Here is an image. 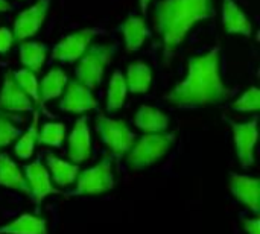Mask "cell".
I'll return each mask as SVG.
<instances>
[{"instance_id":"obj_1","label":"cell","mask_w":260,"mask_h":234,"mask_svg":"<svg viewBox=\"0 0 260 234\" xmlns=\"http://www.w3.org/2000/svg\"><path fill=\"white\" fill-rule=\"evenodd\" d=\"M232 90L221 78V49L192 56L187 75L166 96V101L178 108H200L224 102Z\"/></svg>"},{"instance_id":"obj_2","label":"cell","mask_w":260,"mask_h":234,"mask_svg":"<svg viewBox=\"0 0 260 234\" xmlns=\"http://www.w3.org/2000/svg\"><path fill=\"white\" fill-rule=\"evenodd\" d=\"M213 15V0H160L154 12V27L163 44L165 62L171 61L172 53L198 21Z\"/></svg>"},{"instance_id":"obj_3","label":"cell","mask_w":260,"mask_h":234,"mask_svg":"<svg viewBox=\"0 0 260 234\" xmlns=\"http://www.w3.org/2000/svg\"><path fill=\"white\" fill-rule=\"evenodd\" d=\"M117 50L116 44H90L79 58L76 67V81L94 90L104 79L105 70Z\"/></svg>"},{"instance_id":"obj_4","label":"cell","mask_w":260,"mask_h":234,"mask_svg":"<svg viewBox=\"0 0 260 234\" xmlns=\"http://www.w3.org/2000/svg\"><path fill=\"white\" fill-rule=\"evenodd\" d=\"M175 142L172 132H154L143 136L128 151V164L134 169H142L157 163Z\"/></svg>"},{"instance_id":"obj_5","label":"cell","mask_w":260,"mask_h":234,"mask_svg":"<svg viewBox=\"0 0 260 234\" xmlns=\"http://www.w3.org/2000/svg\"><path fill=\"white\" fill-rule=\"evenodd\" d=\"M96 129L102 137L104 143L117 157L126 154L136 142V134L128 128L123 120H116L99 114L96 117Z\"/></svg>"},{"instance_id":"obj_6","label":"cell","mask_w":260,"mask_h":234,"mask_svg":"<svg viewBox=\"0 0 260 234\" xmlns=\"http://www.w3.org/2000/svg\"><path fill=\"white\" fill-rule=\"evenodd\" d=\"M76 189L69 195L81 196V195H99L108 192L114 187V178L111 171V158L105 157L96 166L78 174Z\"/></svg>"},{"instance_id":"obj_7","label":"cell","mask_w":260,"mask_h":234,"mask_svg":"<svg viewBox=\"0 0 260 234\" xmlns=\"http://www.w3.org/2000/svg\"><path fill=\"white\" fill-rule=\"evenodd\" d=\"M98 29H81L73 32L56 43L52 52V59L61 62H75L88 49L90 43L96 37Z\"/></svg>"},{"instance_id":"obj_8","label":"cell","mask_w":260,"mask_h":234,"mask_svg":"<svg viewBox=\"0 0 260 234\" xmlns=\"http://www.w3.org/2000/svg\"><path fill=\"white\" fill-rule=\"evenodd\" d=\"M49 6H50V0H37L32 6L21 11L14 21V29H12L14 40L24 41L34 37L43 26Z\"/></svg>"},{"instance_id":"obj_9","label":"cell","mask_w":260,"mask_h":234,"mask_svg":"<svg viewBox=\"0 0 260 234\" xmlns=\"http://www.w3.org/2000/svg\"><path fill=\"white\" fill-rule=\"evenodd\" d=\"M235 137L236 154L244 168L254 164V148L257 143V117H253L248 122L236 123L230 122Z\"/></svg>"},{"instance_id":"obj_10","label":"cell","mask_w":260,"mask_h":234,"mask_svg":"<svg viewBox=\"0 0 260 234\" xmlns=\"http://www.w3.org/2000/svg\"><path fill=\"white\" fill-rule=\"evenodd\" d=\"M24 178H26V183H27L29 190H30L29 196L32 198V201L37 206H40L46 196L53 195V193H59V190L55 189L52 181H50L49 171L40 163V160H37V161H34L24 168Z\"/></svg>"},{"instance_id":"obj_11","label":"cell","mask_w":260,"mask_h":234,"mask_svg":"<svg viewBox=\"0 0 260 234\" xmlns=\"http://www.w3.org/2000/svg\"><path fill=\"white\" fill-rule=\"evenodd\" d=\"M98 107V101L91 90L81 84L79 81H72L67 85L64 97L59 102V108L66 113L82 114L85 111L94 110Z\"/></svg>"},{"instance_id":"obj_12","label":"cell","mask_w":260,"mask_h":234,"mask_svg":"<svg viewBox=\"0 0 260 234\" xmlns=\"http://www.w3.org/2000/svg\"><path fill=\"white\" fill-rule=\"evenodd\" d=\"M91 154V139H90V128L88 119L81 116L69 136V158L78 164L90 158Z\"/></svg>"},{"instance_id":"obj_13","label":"cell","mask_w":260,"mask_h":234,"mask_svg":"<svg viewBox=\"0 0 260 234\" xmlns=\"http://www.w3.org/2000/svg\"><path fill=\"white\" fill-rule=\"evenodd\" d=\"M230 190L233 196L253 213H260V181L257 178L232 174Z\"/></svg>"},{"instance_id":"obj_14","label":"cell","mask_w":260,"mask_h":234,"mask_svg":"<svg viewBox=\"0 0 260 234\" xmlns=\"http://www.w3.org/2000/svg\"><path fill=\"white\" fill-rule=\"evenodd\" d=\"M0 108L12 113H24L32 110L30 97L15 84L12 72H6L0 90Z\"/></svg>"},{"instance_id":"obj_15","label":"cell","mask_w":260,"mask_h":234,"mask_svg":"<svg viewBox=\"0 0 260 234\" xmlns=\"http://www.w3.org/2000/svg\"><path fill=\"white\" fill-rule=\"evenodd\" d=\"M222 24L229 34L250 37L253 34V24L247 14L239 8L235 0H224L222 3Z\"/></svg>"},{"instance_id":"obj_16","label":"cell","mask_w":260,"mask_h":234,"mask_svg":"<svg viewBox=\"0 0 260 234\" xmlns=\"http://www.w3.org/2000/svg\"><path fill=\"white\" fill-rule=\"evenodd\" d=\"M134 123L139 129H142L148 134L165 132L169 126V117L163 111H160L154 107L143 105L136 113Z\"/></svg>"},{"instance_id":"obj_17","label":"cell","mask_w":260,"mask_h":234,"mask_svg":"<svg viewBox=\"0 0 260 234\" xmlns=\"http://www.w3.org/2000/svg\"><path fill=\"white\" fill-rule=\"evenodd\" d=\"M122 35H123V41H125V47L128 52H134L139 50L146 37H148V26L143 17H137V15H131L128 17L122 27Z\"/></svg>"},{"instance_id":"obj_18","label":"cell","mask_w":260,"mask_h":234,"mask_svg":"<svg viewBox=\"0 0 260 234\" xmlns=\"http://www.w3.org/2000/svg\"><path fill=\"white\" fill-rule=\"evenodd\" d=\"M0 186L30 195L24 175L6 154H0Z\"/></svg>"},{"instance_id":"obj_19","label":"cell","mask_w":260,"mask_h":234,"mask_svg":"<svg viewBox=\"0 0 260 234\" xmlns=\"http://www.w3.org/2000/svg\"><path fill=\"white\" fill-rule=\"evenodd\" d=\"M126 88L134 94H143L152 84V70L143 61H134L126 70Z\"/></svg>"},{"instance_id":"obj_20","label":"cell","mask_w":260,"mask_h":234,"mask_svg":"<svg viewBox=\"0 0 260 234\" xmlns=\"http://www.w3.org/2000/svg\"><path fill=\"white\" fill-rule=\"evenodd\" d=\"M47 56V46L38 41H21L20 44V62L24 69L35 75L41 72Z\"/></svg>"},{"instance_id":"obj_21","label":"cell","mask_w":260,"mask_h":234,"mask_svg":"<svg viewBox=\"0 0 260 234\" xmlns=\"http://www.w3.org/2000/svg\"><path fill=\"white\" fill-rule=\"evenodd\" d=\"M0 234H47L44 219L23 213L12 222L0 225Z\"/></svg>"},{"instance_id":"obj_22","label":"cell","mask_w":260,"mask_h":234,"mask_svg":"<svg viewBox=\"0 0 260 234\" xmlns=\"http://www.w3.org/2000/svg\"><path fill=\"white\" fill-rule=\"evenodd\" d=\"M46 161H47V168L50 171V178H53V181L61 187L70 186L79 174L78 164H70L64 160L55 157L53 154H47Z\"/></svg>"},{"instance_id":"obj_23","label":"cell","mask_w":260,"mask_h":234,"mask_svg":"<svg viewBox=\"0 0 260 234\" xmlns=\"http://www.w3.org/2000/svg\"><path fill=\"white\" fill-rule=\"evenodd\" d=\"M69 78L61 69H52L43 79L40 85V99L41 102H47L56 99L62 94V90L67 84Z\"/></svg>"},{"instance_id":"obj_24","label":"cell","mask_w":260,"mask_h":234,"mask_svg":"<svg viewBox=\"0 0 260 234\" xmlns=\"http://www.w3.org/2000/svg\"><path fill=\"white\" fill-rule=\"evenodd\" d=\"M126 81L125 76L120 70H116L111 75L110 84H108V91H107V110L110 113H114L120 110L125 104L126 99Z\"/></svg>"},{"instance_id":"obj_25","label":"cell","mask_w":260,"mask_h":234,"mask_svg":"<svg viewBox=\"0 0 260 234\" xmlns=\"http://www.w3.org/2000/svg\"><path fill=\"white\" fill-rule=\"evenodd\" d=\"M12 78L15 84L30 97V101L43 108V102L40 99V85H38V79L35 73L27 69H20L12 73Z\"/></svg>"},{"instance_id":"obj_26","label":"cell","mask_w":260,"mask_h":234,"mask_svg":"<svg viewBox=\"0 0 260 234\" xmlns=\"http://www.w3.org/2000/svg\"><path fill=\"white\" fill-rule=\"evenodd\" d=\"M38 120H40V114H38V111H35L29 129L18 139V142L15 145V154L21 160H26L34 154L35 143L38 140Z\"/></svg>"},{"instance_id":"obj_27","label":"cell","mask_w":260,"mask_h":234,"mask_svg":"<svg viewBox=\"0 0 260 234\" xmlns=\"http://www.w3.org/2000/svg\"><path fill=\"white\" fill-rule=\"evenodd\" d=\"M66 136V125L59 122H47L41 126V131L38 132V143L46 146L59 148L64 142Z\"/></svg>"},{"instance_id":"obj_28","label":"cell","mask_w":260,"mask_h":234,"mask_svg":"<svg viewBox=\"0 0 260 234\" xmlns=\"http://www.w3.org/2000/svg\"><path fill=\"white\" fill-rule=\"evenodd\" d=\"M233 110L241 111V113H250V111H257L260 108V93L257 87H250L245 90L232 105Z\"/></svg>"},{"instance_id":"obj_29","label":"cell","mask_w":260,"mask_h":234,"mask_svg":"<svg viewBox=\"0 0 260 234\" xmlns=\"http://www.w3.org/2000/svg\"><path fill=\"white\" fill-rule=\"evenodd\" d=\"M20 137V128H17L6 116L0 113V148L8 146L12 140Z\"/></svg>"},{"instance_id":"obj_30","label":"cell","mask_w":260,"mask_h":234,"mask_svg":"<svg viewBox=\"0 0 260 234\" xmlns=\"http://www.w3.org/2000/svg\"><path fill=\"white\" fill-rule=\"evenodd\" d=\"M14 43V35L8 27H0V53H6Z\"/></svg>"},{"instance_id":"obj_31","label":"cell","mask_w":260,"mask_h":234,"mask_svg":"<svg viewBox=\"0 0 260 234\" xmlns=\"http://www.w3.org/2000/svg\"><path fill=\"white\" fill-rule=\"evenodd\" d=\"M244 228L248 234H260V221L259 218L254 219H245L244 221Z\"/></svg>"},{"instance_id":"obj_32","label":"cell","mask_w":260,"mask_h":234,"mask_svg":"<svg viewBox=\"0 0 260 234\" xmlns=\"http://www.w3.org/2000/svg\"><path fill=\"white\" fill-rule=\"evenodd\" d=\"M151 0H139V5H140V9H142V14H146L148 12V6H149Z\"/></svg>"},{"instance_id":"obj_33","label":"cell","mask_w":260,"mask_h":234,"mask_svg":"<svg viewBox=\"0 0 260 234\" xmlns=\"http://www.w3.org/2000/svg\"><path fill=\"white\" fill-rule=\"evenodd\" d=\"M9 9H11V5L6 0H0V12L9 11Z\"/></svg>"}]
</instances>
